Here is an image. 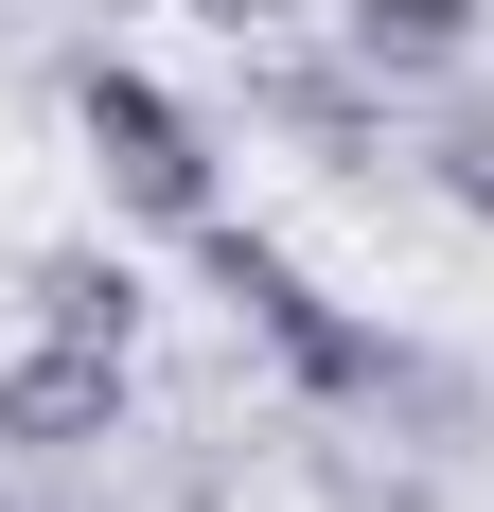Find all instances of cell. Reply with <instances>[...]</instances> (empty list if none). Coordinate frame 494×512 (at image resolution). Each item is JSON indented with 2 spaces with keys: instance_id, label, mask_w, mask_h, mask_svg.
<instances>
[{
  "instance_id": "1",
  "label": "cell",
  "mask_w": 494,
  "mask_h": 512,
  "mask_svg": "<svg viewBox=\"0 0 494 512\" xmlns=\"http://www.w3.org/2000/svg\"><path fill=\"white\" fill-rule=\"evenodd\" d=\"M195 265L247 301V336L283 354V389H318V407H389V389H406V354H389V336H371V318H353V301H336L300 248H283V230L212 212V230H195Z\"/></svg>"
},
{
  "instance_id": "2",
  "label": "cell",
  "mask_w": 494,
  "mask_h": 512,
  "mask_svg": "<svg viewBox=\"0 0 494 512\" xmlns=\"http://www.w3.org/2000/svg\"><path fill=\"white\" fill-rule=\"evenodd\" d=\"M71 124H89L106 195L142 212V230H212V212H230V195H212V142L142 89V71H106V53H89V71H71Z\"/></svg>"
},
{
  "instance_id": "3",
  "label": "cell",
  "mask_w": 494,
  "mask_h": 512,
  "mask_svg": "<svg viewBox=\"0 0 494 512\" xmlns=\"http://www.w3.org/2000/svg\"><path fill=\"white\" fill-rule=\"evenodd\" d=\"M477 18H494V0H336L353 71H459V53H477Z\"/></svg>"
},
{
  "instance_id": "4",
  "label": "cell",
  "mask_w": 494,
  "mask_h": 512,
  "mask_svg": "<svg viewBox=\"0 0 494 512\" xmlns=\"http://www.w3.org/2000/svg\"><path fill=\"white\" fill-rule=\"evenodd\" d=\"M0 424H36V442H89V424H124V354H71V336H53V354L0 389Z\"/></svg>"
},
{
  "instance_id": "5",
  "label": "cell",
  "mask_w": 494,
  "mask_h": 512,
  "mask_svg": "<svg viewBox=\"0 0 494 512\" xmlns=\"http://www.w3.org/2000/svg\"><path fill=\"white\" fill-rule=\"evenodd\" d=\"M36 318L71 336V354H124V336H142V283H124L106 248H53V265H36Z\"/></svg>"
},
{
  "instance_id": "6",
  "label": "cell",
  "mask_w": 494,
  "mask_h": 512,
  "mask_svg": "<svg viewBox=\"0 0 494 512\" xmlns=\"http://www.w3.org/2000/svg\"><path fill=\"white\" fill-rule=\"evenodd\" d=\"M442 195H459V212H494V142H459V159H442Z\"/></svg>"
}]
</instances>
